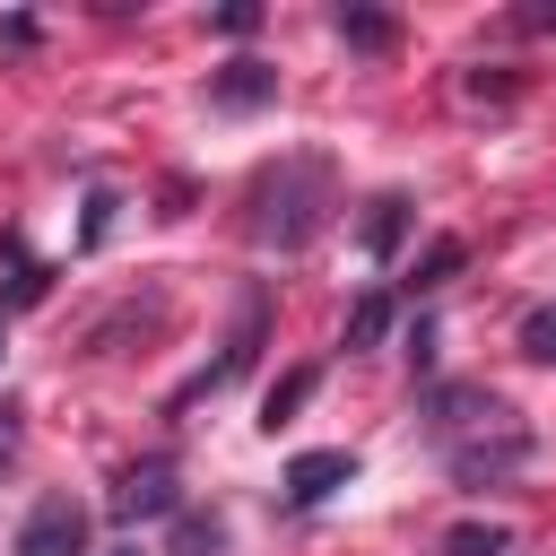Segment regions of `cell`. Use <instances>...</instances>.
Instances as JSON below:
<instances>
[{
  "label": "cell",
  "instance_id": "cell-1",
  "mask_svg": "<svg viewBox=\"0 0 556 556\" xmlns=\"http://www.w3.org/2000/svg\"><path fill=\"white\" fill-rule=\"evenodd\" d=\"M330 208H339L330 156H278V165L261 174V191H252V243H261V252H304V243L330 226Z\"/></svg>",
  "mask_w": 556,
  "mask_h": 556
},
{
  "label": "cell",
  "instance_id": "cell-2",
  "mask_svg": "<svg viewBox=\"0 0 556 556\" xmlns=\"http://www.w3.org/2000/svg\"><path fill=\"white\" fill-rule=\"evenodd\" d=\"M443 469H452V486H469V495H486V486H504V478H521L530 469V426H478V434H452L443 443Z\"/></svg>",
  "mask_w": 556,
  "mask_h": 556
},
{
  "label": "cell",
  "instance_id": "cell-3",
  "mask_svg": "<svg viewBox=\"0 0 556 556\" xmlns=\"http://www.w3.org/2000/svg\"><path fill=\"white\" fill-rule=\"evenodd\" d=\"M261 330H269V295L261 287H243V313H235V339L217 348V365H200L182 391H174V408H191V400H208V391H226V382H243L252 374V356H261Z\"/></svg>",
  "mask_w": 556,
  "mask_h": 556
},
{
  "label": "cell",
  "instance_id": "cell-4",
  "mask_svg": "<svg viewBox=\"0 0 556 556\" xmlns=\"http://www.w3.org/2000/svg\"><path fill=\"white\" fill-rule=\"evenodd\" d=\"M9 547H17V556H87V504H70V495H35V513L17 521Z\"/></svg>",
  "mask_w": 556,
  "mask_h": 556
},
{
  "label": "cell",
  "instance_id": "cell-5",
  "mask_svg": "<svg viewBox=\"0 0 556 556\" xmlns=\"http://www.w3.org/2000/svg\"><path fill=\"white\" fill-rule=\"evenodd\" d=\"M165 513H182V478H174V460L156 452V460H139V469H122V486H113V521H165Z\"/></svg>",
  "mask_w": 556,
  "mask_h": 556
},
{
  "label": "cell",
  "instance_id": "cell-6",
  "mask_svg": "<svg viewBox=\"0 0 556 556\" xmlns=\"http://www.w3.org/2000/svg\"><path fill=\"white\" fill-rule=\"evenodd\" d=\"M504 417H513V408H504L486 382H434V391H426V426H434L443 443H452L460 426H504Z\"/></svg>",
  "mask_w": 556,
  "mask_h": 556
},
{
  "label": "cell",
  "instance_id": "cell-7",
  "mask_svg": "<svg viewBox=\"0 0 556 556\" xmlns=\"http://www.w3.org/2000/svg\"><path fill=\"white\" fill-rule=\"evenodd\" d=\"M348 478H356V452H295V460H287L278 504H287V513H313V504H330Z\"/></svg>",
  "mask_w": 556,
  "mask_h": 556
},
{
  "label": "cell",
  "instance_id": "cell-8",
  "mask_svg": "<svg viewBox=\"0 0 556 556\" xmlns=\"http://www.w3.org/2000/svg\"><path fill=\"white\" fill-rule=\"evenodd\" d=\"M208 104L217 113H261V104H278V70L252 61V52H235L226 70H208Z\"/></svg>",
  "mask_w": 556,
  "mask_h": 556
},
{
  "label": "cell",
  "instance_id": "cell-9",
  "mask_svg": "<svg viewBox=\"0 0 556 556\" xmlns=\"http://www.w3.org/2000/svg\"><path fill=\"white\" fill-rule=\"evenodd\" d=\"M400 235H408V191H374V200H365V217H356L365 261H391V252H400Z\"/></svg>",
  "mask_w": 556,
  "mask_h": 556
},
{
  "label": "cell",
  "instance_id": "cell-10",
  "mask_svg": "<svg viewBox=\"0 0 556 556\" xmlns=\"http://www.w3.org/2000/svg\"><path fill=\"white\" fill-rule=\"evenodd\" d=\"M434 556H521V539H513L504 521H452V530L434 539Z\"/></svg>",
  "mask_w": 556,
  "mask_h": 556
},
{
  "label": "cell",
  "instance_id": "cell-11",
  "mask_svg": "<svg viewBox=\"0 0 556 556\" xmlns=\"http://www.w3.org/2000/svg\"><path fill=\"white\" fill-rule=\"evenodd\" d=\"M313 391H321V365H295V374H278V382L261 391V426L278 434V426H287V417H295V408H304Z\"/></svg>",
  "mask_w": 556,
  "mask_h": 556
},
{
  "label": "cell",
  "instance_id": "cell-12",
  "mask_svg": "<svg viewBox=\"0 0 556 556\" xmlns=\"http://www.w3.org/2000/svg\"><path fill=\"white\" fill-rule=\"evenodd\" d=\"M382 339H391V295L365 287V295L348 304V348H382Z\"/></svg>",
  "mask_w": 556,
  "mask_h": 556
},
{
  "label": "cell",
  "instance_id": "cell-13",
  "mask_svg": "<svg viewBox=\"0 0 556 556\" xmlns=\"http://www.w3.org/2000/svg\"><path fill=\"white\" fill-rule=\"evenodd\" d=\"M217 547H226L217 513H174V556H217Z\"/></svg>",
  "mask_w": 556,
  "mask_h": 556
},
{
  "label": "cell",
  "instance_id": "cell-14",
  "mask_svg": "<svg viewBox=\"0 0 556 556\" xmlns=\"http://www.w3.org/2000/svg\"><path fill=\"white\" fill-rule=\"evenodd\" d=\"M339 35H348L356 52H391V35H400V26H391L382 9H339Z\"/></svg>",
  "mask_w": 556,
  "mask_h": 556
},
{
  "label": "cell",
  "instance_id": "cell-15",
  "mask_svg": "<svg viewBox=\"0 0 556 556\" xmlns=\"http://www.w3.org/2000/svg\"><path fill=\"white\" fill-rule=\"evenodd\" d=\"M460 261H469V243H460V235H434V243H426V261H417V278H408V287H443V278H452V269H460Z\"/></svg>",
  "mask_w": 556,
  "mask_h": 556
},
{
  "label": "cell",
  "instance_id": "cell-16",
  "mask_svg": "<svg viewBox=\"0 0 556 556\" xmlns=\"http://www.w3.org/2000/svg\"><path fill=\"white\" fill-rule=\"evenodd\" d=\"M521 356L530 365H556V304H530L521 313Z\"/></svg>",
  "mask_w": 556,
  "mask_h": 556
},
{
  "label": "cell",
  "instance_id": "cell-17",
  "mask_svg": "<svg viewBox=\"0 0 556 556\" xmlns=\"http://www.w3.org/2000/svg\"><path fill=\"white\" fill-rule=\"evenodd\" d=\"M460 87H469V96H478V104H504V96H513V70H469V78H460Z\"/></svg>",
  "mask_w": 556,
  "mask_h": 556
},
{
  "label": "cell",
  "instance_id": "cell-18",
  "mask_svg": "<svg viewBox=\"0 0 556 556\" xmlns=\"http://www.w3.org/2000/svg\"><path fill=\"white\" fill-rule=\"evenodd\" d=\"M43 287H52V269H43V261H17V278H9V304H35Z\"/></svg>",
  "mask_w": 556,
  "mask_h": 556
},
{
  "label": "cell",
  "instance_id": "cell-19",
  "mask_svg": "<svg viewBox=\"0 0 556 556\" xmlns=\"http://www.w3.org/2000/svg\"><path fill=\"white\" fill-rule=\"evenodd\" d=\"M408 356H417V374H434V321H426V313L408 321Z\"/></svg>",
  "mask_w": 556,
  "mask_h": 556
},
{
  "label": "cell",
  "instance_id": "cell-20",
  "mask_svg": "<svg viewBox=\"0 0 556 556\" xmlns=\"http://www.w3.org/2000/svg\"><path fill=\"white\" fill-rule=\"evenodd\" d=\"M252 26H261V9H252V0H235V9H217V35H252Z\"/></svg>",
  "mask_w": 556,
  "mask_h": 556
},
{
  "label": "cell",
  "instance_id": "cell-21",
  "mask_svg": "<svg viewBox=\"0 0 556 556\" xmlns=\"http://www.w3.org/2000/svg\"><path fill=\"white\" fill-rule=\"evenodd\" d=\"M104 226H113V200L96 191V200H87V226H78V235H87V243H104Z\"/></svg>",
  "mask_w": 556,
  "mask_h": 556
},
{
  "label": "cell",
  "instance_id": "cell-22",
  "mask_svg": "<svg viewBox=\"0 0 556 556\" xmlns=\"http://www.w3.org/2000/svg\"><path fill=\"white\" fill-rule=\"evenodd\" d=\"M9 443H17V408L0 400V460H9Z\"/></svg>",
  "mask_w": 556,
  "mask_h": 556
}]
</instances>
